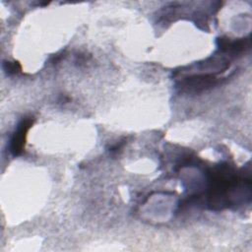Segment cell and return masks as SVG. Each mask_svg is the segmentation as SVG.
I'll return each mask as SVG.
<instances>
[{
	"label": "cell",
	"instance_id": "6da1fadb",
	"mask_svg": "<svg viewBox=\"0 0 252 252\" xmlns=\"http://www.w3.org/2000/svg\"><path fill=\"white\" fill-rule=\"evenodd\" d=\"M32 120L31 118L28 119H23L20 124L18 125V129L15 132L14 136L12 137L11 140V152L14 156H18L23 152V149L25 147V141H26V136L29 128L32 126Z\"/></svg>",
	"mask_w": 252,
	"mask_h": 252
},
{
	"label": "cell",
	"instance_id": "7a4b0ae2",
	"mask_svg": "<svg viewBox=\"0 0 252 252\" xmlns=\"http://www.w3.org/2000/svg\"><path fill=\"white\" fill-rule=\"evenodd\" d=\"M216 82V78L212 75H202V76H194L190 77L182 82V87L186 88L190 91L198 92L207 89L208 87L214 85Z\"/></svg>",
	"mask_w": 252,
	"mask_h": 252
},
{
	"label": "cell",
	"instance_id": "3957f363",
	"mask_svg": "<svg viewBox=\"0 0 252 252\" xmlns=\"http://www.w3.org/2000/svg\"><path fill=\"white\" fill-rule=\"evenodd\" d=\"M5 70L8 73H17L20 70V66L18 65V63L7 62V63H5Z\"/></svg>",
	"mask_w": 252,
	"mask_h": 252
}]
</instances>
